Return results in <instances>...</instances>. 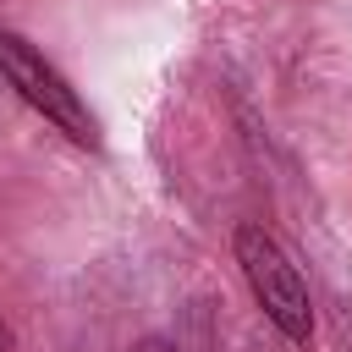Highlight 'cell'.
<instances>
[{
  "label": "cell",
  "instance_id": "1",
  "mask_svg": "<svg viewBox=\"0 0 352 352\" xmlns=\"http://www.w3.org/2000/svg\"><path fill=\"white\" fill-rule=\"evenodd\" d=\"M236 264H242V280H248V292H253V302L264 308V319L286 336V341H297V346H308V336H314V308H308V286H302V275H297V264L286 258V248L264 231V226H236Z\"/></svg>",
  "mask_w": 352,
  "mask_h": 352
},
{
  "label": "cell",
  "instance_id": "2",
  "mask_svg": "<svg viewBox=\"0 0 352 352\" xmlns=\"http://www.w3.org/2000/svg\"><path fill=\"white\" fill-rule=\"evenodd\" d=\"M0 77L16 88V99L28 104V110H38L55 132H66L72 143H82V148H99V121H94V110L82 104V94L22 38V33H0Z\"/></svg>",
  "mask_w": 352,
  "mask_h": 352
},
{
  "label": "cell",
  "instance_id": "3",
  "mask_svg": "<svg viewBox=\"0 0 352 352\" xmlns=\"http://www.w3.org/2000/svg\"><path fill=\"white\" fill-rule=\"evenodd\" d=\"M126 352H176V346H170V341H160V336H143V341H132Z\"/></svg>",
  "mask_w": 352,
  "mask_h": 352
},
{
  "label": "cell",
  "instance_id": "4",
  "mask_svg": "<svg viewBox=\"0 0 352 352\" xmlns=\"http://www.w3.org/2000/svg\"><path fill=\"white\" fill-rule=\"evenodd\" d=\"M0 352H16V341H11V324L0 319Z\"/></svg>",
  "mask_w": 352,
  "mask_h": 352
}]
</instances>
